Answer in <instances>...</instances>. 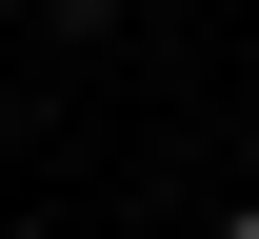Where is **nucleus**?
Wrapping results in <instances>:
<instances>
[{
    "label": "nucleus",
    "mask_w": 259,
    "mask_h": 239,
    "mask_svg": "<svg viewBox=\"0 0 259 239\" xmlns=\"http://www.w3.org/2000/svg\"><path fill=\"white\" fill-rule=\"evenodd\" d=\"M220 239H259V200H239V219H220Z\"/></svg>",
    "instance_id": "nucleus-1"
},
{
    "label": "nucleus",
    "mask_w": 259,
    "mask_h": 239,
    "mask_svg": "<svg viewBox=\"0 0 259 239\" xmlns=\"http://www.w3.org/2000/svg\"><path fill=\"white\" fill-rule=\"evenodd\" d=\"M60 20H100V0H60Z\"/></svg>",
    "instance_id": "nucleus-2"
}]
</instances>
